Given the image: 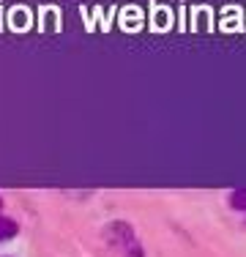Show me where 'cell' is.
<instances>
[{"mask_svg":"<svg viewBox=\"0 0 246 257\" xmlns=\"http://www.w3.org/2000/svg\"><path fill=\"white\" fill-rule=\"evenodd\" d=\"M20 227H17V222H11V219L0 216V241H6V238H14Z\"/></svg>","mask_w":246,"mask_h":257,"instance_id":"obj_2","label":"cell"},{"mask_svg":"<svg viewBox=\"0 0 246 257\" xmlns=\"http://www.w3.org/2000/svg\"><path fill=\"white\" fill-rule=\"evenodd\" d=\"M230 205L238 208V211H246V189H243V192H235V194H232V197H230Z\"/></svg>","mask_w":246,"mask_h":257,"instance_id":"obj_3","label":"cell"},{"mask_svg":"<svg viewBox=\"0 0 246 257\" xmlns=\"http://www.w3.org/2000/svg\"><path fill=\"white\" fill-rule=\"evenodd\" d=\"M0 205H3V203H0Z\"/></svg>","mask_w":246,"mask_h":257,"instance_id":"obj_4","label":"cell"},{"mask_svg":"<svg viewBox=\"0 0 246 257\" xmlns=\"http://www.w3.org/2000/svg\"><path fill=\"white\" fill-rule=\"evenodd\" d=\"M107 241L112 246H118L123 257H143V249H140L137 238H134V230L129 227L126 222H115L112 227L107 230Z\"/></svg>","mask_w":246,"mask_h":257,"instance_id":"obj_1","label":"cell"}]
</instances>
